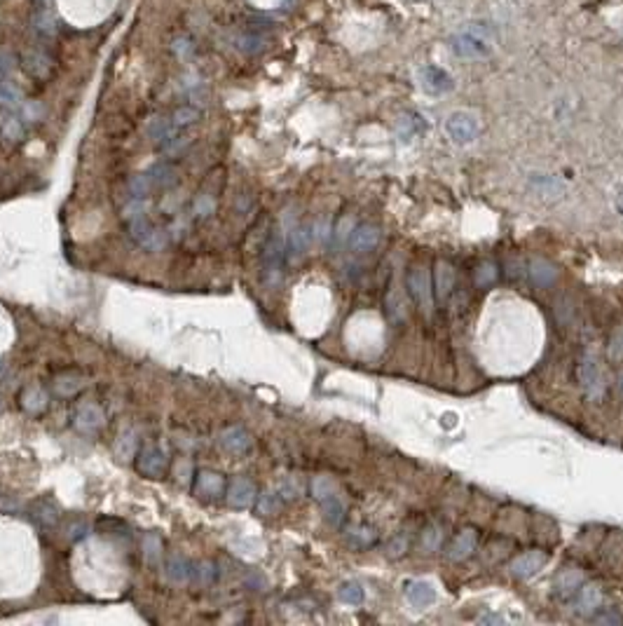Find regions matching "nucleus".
I'll return each mask as SVG.
<instances>
[{"label": "nucleus", "instance_id": "1", "mask_svg": "<svg viewBox=\"0 0 623 626\" xmlns=\"http://www.w3.org/2000/svg\"><path fill=\"white\" fill-rule=\"evenodd\" d=\"M450 47L459 59H485L492 52V31L483 23L468 26L453 35Z\"/></svg>", "mask_w": 623, "mask_h": 626}, {"label": "nucleus", "instance_id": "2", "mask_svg": "<svg viewBox=\"0 0 623 626\" xmlns=\"http://www.w3.org/2000/svg\"><path fill=\"white\" fill-rule=\"evenodd\" d=\"M284 258H286V244H284L281 235L272 233L263 249V277L267 284H277V282L281 280Z\"/></svg>", "mask_w": 623, "mask_h": 626}, {"label": "nucleus", "instance_id": "3", "mask_svg": "<svg viewBox=\"0 0 623 626\" xmlns=\"http://www.w3.org/2000/svg\"><path fill=\"white\" fill-rule=\"evenodd\" d=\"M445 132L448 137L455 141V144H471L473 139L478 137L480 125H478V117L466 113V110H457L445 120Z\"/></svg>", "mask_w": 623, "mask_h": 626}, {"label": "nucleus", "instance_id": "4", "mask_svg": "<svg viewBox=\"0 0 623 626\" xmlns=\"http://www.w3.org/2000/svg\"><path fill=\"white\" fill-rule=\"evenodd\" d=\"M129 237L146 251H162L169 242V230H159L146 221L129 223Z\"/></svg>", "mask_w": 623, "mask_h": 626}, {"label": "nucleus", "instance_id": "5", "mask_svg": "<svg viewBox=\"0 0 623 626\" xmlns=\"http://www.w3.org/2000/svg\"><path fill=\"white\" fill-rule=\"evenodd\" d=\"M136 469L146 476L162 478L169 469V458L159 446H146L136 453Z\"/></svg>", "mask_w": 623, "mask_h": 626}, {"label": "nucleus", "instance_id": "6", "mask_svg": "<svg viewBox=\"0 0 623 626\" xmlns=\"http://www.w3.org/2000/svg\"><path fill=\"white\" fill-rule=\"evenodd\" d=\"M579 380H581V387H584L586 397L593 399V401L602 399L607 382H604V375H602L600 366H597V362L593 357L581 359V364H579Z\"/></svg>", "mask_w": 623, "mask_h": 626}, {"label": "nucleus", "instance_id": "7", "mask_svg": "<svg viewBox=\"0 0 623 626\" xmlns=\"http://www.w3.org/2000/svg\"><path fill=\"white\" fill-rule=\"evenodd\" d=\"M408 288H411L415 303L422 308V312L429 315L431 308H434V291H431V282L424 268H413L408 273Z\"/></svg>", "mask_w": 623, "mask_h": 626}, {"label": "nucleus", "instance_id": "8", "mask_svg": "<svg viewBox=\"0 0 623 626\" xmlns=\"http://www.w3.org/2000/svg\"><path fill=\"white\" fill-rule=\"evenodd\" d=\"M106 424V413L101 411L99 404H80L75 409L73 415V427L82 434H97L101 427Z\"/></svg>", "mask_w": 623, "mask_h": 626}, {"label": "nucleus", "instance_id": "9", "mask_svg": "<svg viewBox=\"0 0 623 626\" xmlns=\"http://www.w3.org/2000/svg\"><path fill=\"white\" fill-rule=\"evenodd\" d=\"M253 500H256V486L246 476L233 478V483L225 490V502L230 507H235V509H246V507L253 505Z\"/></svg>", "mask_w": 623, "mask_h": 626}, {"label": "nucleus", "instance_id": "10", "mask_svg": "<svg viewBox=\"0 0 623 626\" xmlns=\"http://www.w3.org/2000/svg\"><path fill=\"white\" fill-rule=\"evenodd\" d=\"M419 80H422V87L434 97H441V94L450 92L455 87L450 73L441 66H424L422 73H419Z\"/></svg>", "mask_w": 623, "mask_h": 626}, {"label": "nucleus", "instance_id": "11", "mask_svg": "<svg viewBox=\"0 0 623 626\" xmlns=\"http://www.w3.org/2000/svg\"><path fill=\"white\" fill-rule=\"evenodd\" d=\"M195 490H197L201 498L216 500V498H221L225 490V478H223V474H218V471H213V469H201V471H197V478H195Z\"/></svg>", "mask_w": 623, "mask_h": 626}, {"label": "nucleus", "instance_id": "12", "mask_svg": "<svg viewBox=\"0 0 623 626\" xmlns=\"http://www.w3.org/2000/svg\"><path fill=\"white\" fill-rule=\"evenodd\" d=\"M218 444H221L223 451L233 453V456H241V453H246L248 448H251L253 439H251V434H248L246 429L228 427V429H223L221 436H218Z\"/></svg>", "mask_w": 623, "mask_h": 626}, {"label": "nucleus", "instance_id": "13", "mask_svg": "<svg viewBox=\"0 0 623 626\" xmlns=\"http://www.w3.org/2000/svg\"><path fill=\"white\" fill-rule=\"evenodd\" d=\"M546 560H548V556H546L544 551H539V549H534V551H527V554L518 556L511 563V575H515V577H532V575H537V572L544 568Z\"/></svg>", "mask_w": 623, "mask_h": 626}, {"label": "nucleus", "instance_id": "14", "mask_svg": "<svg viewBox=\"0 0 623 626\" xmlns=\"http://www.w3.org/2000/svg\"><path fill=\"white\" fill-rule=\"evenodd\" d=\"M406 598H408V603L415 605V607H426V605H431L436 600V589H434V584H429L424 580L408 582Z\"/></svg>", "mask_w": 623, "mask_h": 626}, {"label": "nucleus", "instance_id": "15", "mask_svg": "<svg viewBox=\"0 0 623 626\" xmlns=\"http://www.w3.org/2000/svg\"><path fill=\"white\" fill-rule=\"evenodd\" d=\"M23 70L33 78H47L52 70V59L40 50H28L26 55L21 57Z\"/></svg>", "mask_w": 623, "mask_h": 626}, {"label": "nucleus", "instance_id": "16", "mask_svg": "<svg viewBox=\"0 0 623 626\" xmlns=\"http://www.w3.org/2000/svg\"><path fill=\"white\" fill-rule=\"evenodd\" d=\"M473 549H476V530L466 528V530H462V533L453 540V545H450V551H448V558L450 560H464V558L471 556Z\"/></svg>", "mask_w": 623, "mask_h": 626}, {"label": "nucleus", "instance_id": "17", "mask_svg": "<svg viewBox=\"0 0 623 626\" xmlns=\"http://www.w3.org/2000/svg\"><path fill=\"white\" fill-rule=\"evenodd\" d=\"M379 244V230L375 226H359L352 233V249L356 253H366Z\"/></svg>", "mask_w": 623, "mask_h": 626}, {"label": "nucleus", "instance_id": "18", "mask_svg": "<svg viewBox=\"0 0 623 626\" xmlns=\"http://www.w3.org/2000/svg\"><path fill=\"white\" fill-rule=\"evenodd\" d=\"M21 92L10 80H0V113H19L21 110Z\"/></svg>", "mask_w": 623, "mask_h": 626}, {"label": "nucleus", "instance_id": "19", "mask_svg": "<svg viewBox=\"0 0 623 626\" xmlns=\"http://www.w3.org/2000/svg\"><path fill=\"white\" fill-rule=\"evenodd\" d=\"M600 605H602V589L597 587V584H586V587H581V596L577 600V612H581V615H591V612H595Z\"/></svg>", "mask_w": 623, "mask_h": 626}, {"label": "nucleus", "instance_id": "20", "mask_svg": "<svg viewBox=\"0 0 623 626\" xmlns=\"http://www.w3.org/2000/svg\"><path fill=\"white\" fill-rule=\"evenodd\" d=\"M148 134L155 144H167L174 137H178V127L171 122V117H155V120L148 125Z\"/></svg>", "mask_w": 623, "mask_h": 626}, {"label": "nucleus", "instance_id": "21", "mask_svg": "<svg viewBox=\"0 0 623 626\" xmlns=\"http://www.w3.org/2000/svg\"><path fill=\"white\" fill-rule=\"evenodd\" d=\"M455 286V270L450 263H436V296L445 300L450 296V291H453Z\"/></svg>", "mask_w": 623, "mask_h": 626}, {"label": "nucleus", "instance_id": "22", "mask_svg": "<svg viewBox=\"0 0 623 626\" xmlns=\"http://www.w3.org/2000/svg\"><path fill=\"white\" fill-rule=\"evenodd\" d=\"M19 401H21V406H23V409H26L28 413H43V411H45V406H47V394H45L40 387L28 385V387H23V389H21Z\"/></svg>", "mask_w": 623, "mask_h": 626}, {"label": "nucleus", "instance_id": "23", "mask_svg": "<svg viewBox=\"0 0 623 626\" xmlns=\"http://www.w3.org/2000/svg\"><path fill=\"white\" fill-rule=\"evenodd\" d=\"M307 244H310V230L302 228V226H293L288 233V242H286V249L290 253V258H300L302 253L307 251Z\"/></svg>", "mask_w": 623, "mask_h": 626}, {"label": "nucleus", "instance_id": "24", "mask_svg": "<svg viewBox=\"0 0 623 626\" xmlns=\"http://www.w3.org/2000/svg\"><path fill=\"white\" fill-rule=\"evenodd\" d=\"M167 577L176 584H186L192 577V563L183 556H171L167 560Z\"/></svg>", "mask_w": 623, "mask_h": 626}, {"label": "nucleus", "instance_id": "25", "mask_svg": "<svg viewBox=\"0 0 623 626\" xmlns=\"http://www.w3.org/2000/svg\"><path fill=\"white\" fill-rule=\"evenodd\" d=\"M0 132L10 141L23 139V120L19 113H0Z\"/></svg>", "mask_w": 623, "mask_h": 626}, {"label": "nucleus", "instance_id": "26", "mask_svg": "<svg viewBox=\"0 0 623 626\" xmlns=\"http://www.w3.org/2000/svg\"><path fill=\"white\" fill-rule=\"evenodd\" d=\"M530 277H532V282L537 286H548V284H553L555 282L557 270L546 261H534L532 268H530Z\"/></svg>", "mask_w": 623, "mask_h": 626}, {"label": "nucleus", "instance_id": "27", "mask_svg": "<svg viewBox=\"0 0 623 626\" xmlns=\"http://www.w3.org/2000/svg\"><path fill=\"white\" fill-rule=\"evenodd\" d=\"M581 584H584V575H581L579 570L569 568V570H562L560 575H557V580H555V589H557V594L569 596V594L574 591V589H579Z\"/></svg>", "mask_w": 623, "mask_h": 626}, {"label": "nucleus", "instance_id": "28", "mask_svg": "<svg viewBox=\"0 0 623 626\" xmlns=\"http://www.w3.org/2000/svg\"><path fill=\"white\" fill-rule=\"evenodd\" d=\"M148 211H150V202H148L146 197H134L132 202H127L122 206V218L124 221H129V223L144 221Z\"/></svg>", "mask_w": 623, "mask_h": 626}, {"label": "nucleus", "instance_id": "29", "mask_svg": "<svg viewBox=\"0 0 623 626\" xmlns=\"http://www.w3.org/2000/svg\"><path fill=\"white\" fill-rule=\"evenodd\" d=\"M148 176H150L155 188H169L176 183V171L169 164H155V167L148 169Z\"/></svg>", "mask_w": 623, "mask_h": 626}, {"label": "nucleus", "instance_id": "30", "mask_svg": "<svg viewBox=\"0 0 623 626\" xmlns=\"http://www.w3.org/2000/svg\"><path fill=\"white\" fill-rule=\"evenodd\" d=\"M192 214H195V218H199V221H206V218H211L216 214V199H213V195H209V193L197 195L192 202Z\"/></svg>", "mask_w": 623, "mask_h": 626}, {"label": "nucleus", "instance_id": "31", "mask_svg": "<svg viewBox=\"0 0 623 626\" xmlns=\"http://www.w3.org/2000/svg\"><path fill=\"white\" fill-rule=\"evenodd\" d=\"M82 387H85V382H82V378H78V375H61L55 380V392L59 397H73V394H78Z\"/></svg>", "mask_w": 623, "mask_h": 626}, {"label": "nucleus", "instance_id": "32", "mask_svg": "<svg viewBox=\"0 0 623 626\" xmlns=\"http://www.w3.org/2000/svg\"><path fill=\"white\" fill-rule=\"evenodd\" d=\"M33 23H35V28H38L40 33H45V35H55V28H57V23H55V12L50 10V5H47V0L43 3V8H40L38 12H35V19H33Z\"/></svg>", "mask_w": 623, "mask_h": 626}, {"label": "nucleus", "instance_id": "33", "mask_svg": "<svg viewBox=\"0 0 623 626\" xmlns=\"http://www.w3.org/2000/svg\"><path fill=\"white\" fill-rule=\"evenodd\" d=\"M267 45L265 40V33L260 31H251V33H244L239 38V50L246 52V55H258V52H263Z\"/></svg>", "mask_w": 623, "mask_h": 626}, {"label": "nucleus", "instance_id": "34", "mask_svg": "<svg viewBox=\"0 0 623 626\" xmlns=\"http://www.w3.org/2000/svg\"><path fill=\"white\" fill-rule=\"evenodd\" d=\"M337 596H340L342 603L359 605L361 600L366 598V591H364V587H361L359 582H347V584H342V587H340V591H337Z\"/></svg>", "mask_w": 623, "mask_h": 626}, {"label": "nucleus", "instance_id": "35", "mask_svg": "<svg viewBox=\"0 0 623 626\" xmlns=\"http://www.w3.org/2000/svg\"><path fill=\"white\" fill-rule=\"evenodd\" d=\"M312 493L319 502H324V500L337 495V486L328 476H319V478H314V483H312Z\"/></svg>", "mask_w": 623, "mask_h": 626}, {"label": "nucleus", "instance_id": "36", "mask_svg": "<svg viewBox=\"0 0 623 626\" xmlns=\"http://www.w3.org/2000/svg\"><path fill=\"white\" fill-rule=\"evenodd\" d=\"M322 507H324V516L328 518L330 523H340L342 521V513H345V505H342V500L337 498V495H333V498H328V500H324L322 502Z\"/></svg>", "mask_w": 623, "mask_h": 626}, {"label": "nucleus", "instance_id": "37", "mask_svg": "<svg viewBox=\"0 0 623 626\" xmlns=\"http://www.w3.org/2000/svg\"><path fill=\"white\" fill-rule=\"evenodd\" d=\"M197 120H199V110H197V108H192V106H183V108H178L176 113L171 115V122H174V125H176L178 129L195 125Z\"/></svg>", "mask_w": 623, "mask_h": 626}, {"label": "nucleus", "instance_id": "38", "mask_svg": "<svg viewBox=\"0 0 623 626\" xmlns=\"http://www.w3.org/2000/svg\"><path fill=\"white\" fill-rule=\"evenodd\" d=\"M422 129H424V120L419 115H406L399 122V132H401V137H406V139H411V137H415V134H419Z\"/></svg>", "mask_w": 623, "mask_h": 626}, {"label": "nucleus", "instance_id": "39", "mask_svg": "<svg viewBox=\"0 0 623 626\" xmlns=\"http://www.w3.org/2000/svg\"><path fill=\"white\" fill-rule=\"evenodd\" d=\"M152 181H150V176H148V171L146 174H136L132 181H129V193L134 195V197H146L148 193L152 190Z\"/></svg>", "mask_w": 623, "mask_h": 626}, {"label": "nucleus", "instance_id": "40", "mask_svg": "<svg viewBox=\"0 0 623 626\" xmlns=\"http://www.w3.org/2000/svg\"><path fill=\"white\" fill-rule=\"evenodd\" d=\"M144 549H146V560L148 563H157L162 558V540L157 535H148L144 540Z\"/></svg>", "mask_w": 623, "mask_h": 626}, {"label": "nucleus", "instance_id": "41", "mask_svg": "<svg viewBox=\"0 0 623 626\" xmlns=\"http://www.w3.org/2000/svg\"><path fill=\"white\" fill-rule=\"evenodd\" d=\"M19 115H21L23 122H38L40 117H43V106H40L38 101H23Z\"/></svg>", "mask_w": 623, "mask_h": 626}, {"label": "nucleus", "instance_id": "42", "mask_svg": "<svg viewBox=\"0 0 623 626\" xmlns=\"http://www.w3.org/2000/svg\"><path fill=\"white\" fill-rule=\"evenodd\" d=\"M279 509V498L275 493H263L260 495V500H258V513H263V516H267V513H275Z\"/></svg>", "mask_w": 623, "mask_h": 626}, {"label": "nucleus", "instance_id": "43", "mask_svg": "<svg viewBox=\"0 0 623 626\" xmlns=\"http://www.w3.org/2000/svg\"><path fill=\"white\" fill-rule=\"evenodd\" d=\"M366 533V528H354V530H349V540L354 542V545H361V547H366V545H370L373 540H375V533H368V535H364Z\"/></svg>", "mask_w": 623, "mask_h": 626}, {"label": "nucleus", "instance_id": "44", "mask_svg": "<svg viewBox=\"0 0 623 626\" xmlns=\"http://www.w3.org/2000/svg\"><path fill=\"white\" fill-rule=\"evenodd\" d=\"M438 545H441V530H438V528H429L424 533V549H426V551H434Z\"/></svg>", "mask_w": 623, "mask_h": 626}, {"label": "nucleus", "instance_id": "45", "mask_svg": "<svg viewBox=\"0 0 623 626\" xmlns=\"http://www.w3.org/2000/svg\"><path fill=\"white\" fill-rule=\"evenodd\" d=\"M87 533H89V525H87L85 521H75V523L68 528V537H70V540H73V542L82 540V537H85Z\"/></svg>", "mask_w": 623, "mask_h": 626}, {"label": "nucleus", "instance_id": "46", "mask_svg": "<svg viewBox=\"0 0 623 626\" xmlns=\"http://www.w3.org/2000/svg\"><path fill=\"white\" fill-rule=\"evenodd\" d=\"M476 280H478V284H488V282H492V280H495V265L485 263V265H483V268H480V270H478Z\"/></svg>", "mask_w": 623, "mask_h": 626}, {"label": "nucleus", "instance_id": "47", "mask_svg": "<svg viewBox=\"0 0 623 626\" xmlns=\"http://www.w3.org/2000/svg\"><path fill=\"white\" fill-rule=\"evenodd\" d=\"M314 237H317L319 242L328 239V223H326V221L324 223H317V226H314Z\"/></svg>", "mask_w": 623, "mask_h": 626}, {"label": "nucleus", "instance_id": "48", "mask_svg": "<svg viewBox=\"0 0 623 626\" xmlns=\"http://www.w3.org/2000/svg\"><path fill=\"white\" fill-rule=\"evenodd\" d=\"M213 577V570H211V563H204V565H199V580H204V582H209Z\"/></svg>", "mask_w": 623, "mask_h": 626}, {"label": "nucleus", "instance_id": "49", "mask_svg": "<svg viewBox=\"0 0 623 626\" xmlns=\"http://www.w3.org/2000/svg\"><path fill=\"white\" fill-rule=\"evenodd\" d=\"M5 375H8V366L0 362V378H5Z\"/></svg>", "mask_w": 623, "mask_h": 626}, {"label": "nucleus", "instance_id": "50", "mask_svg": "<svg viewBox=\"0 0 623 626\" xmlns=\"http://www.w3.org/2000/svg\"><path fill=\"white\" fill-rule=\"evenodd\" d=\"M616 206H619V211H621V214H623V195H621V197H619V202H616Z\"/></svg>", "mask_w": 623, "mask_h": 626}, {"label": "nucleus", "instance_id": "51", "mask_svg": "<svg viewBox=\"0 0 623 626\" xmlns=\"http://www.w3.org/2000/svg\"><path fill=\"white\" fill-rule=\"evenodd\" d=\"M621 392H623V382H621Z\"/></svg>", "mask_w": 623, "mask_h": 626}]
</instances>
